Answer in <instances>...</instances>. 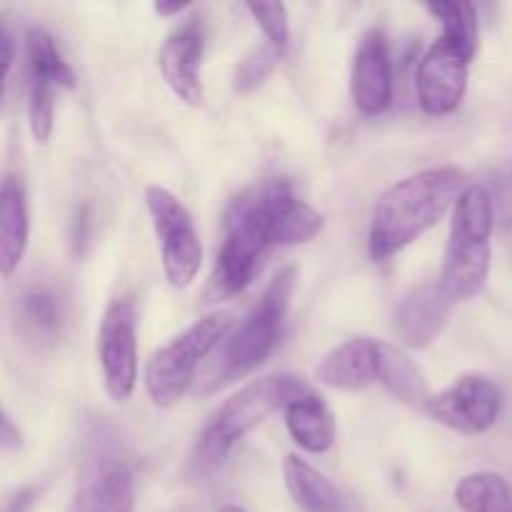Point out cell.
I'll return each instance as SVG.
<instances>
[{
	"mask_svg": "<svg viewBox=\"0 0 512 512\" xmlns=\"http://www.w3.org/2000/svg\"><path fill=\"white\" fill-rule=\"evenodd\" d=\"M323 223V215L298 198L285 180L245 190L225 215V235L213 270L215 293L235 295L245 290L275 245L308 243L323 230Z\"/></svg>",
	"mask_w": 512,
	"mask_h": 512,
	"instance_id": "cell-1",
	"label": "cell"
},
{
	"mask_svg": "<svg viewBox=\"0 0 512 512\" xmlns=\"http://www.w3.org/2000/svg\"><path fill=\"white\" fill-rule=\"evenodd\" d=\"M468 173L455 165L428 168L385 190L370 218L368 253L385 263L440 223L468 190Z\"/></svg>",
	"mask_w": 512,
	"mask_h": 512,
	"instance_id": "cell-2",
	"label": "cell"
},
{
	"mask_svg": "<svg viewBox=\"0 0 512 512\" xmlns=\"http://www.w3.org/2000/svg\"><path fill=\"white\" fill-rule=\"evenodd\" d=\"M310 388L295 375H268L248 383L210 413L190 453L188 470L208 475L225 463L235 445L280 408L308 395Z\"/></svg>",
	"mask_w": 512,
	"mask_h": 512,
	"instance_id": "cell-3",
	"label": "cell"
},
{
	"mask_svg": "<svg viewBox=\"0 0 512 512\" xmlns=\"http://www.w3.org/2000/svg\"><path fill=\"white\" fill-rule=\"evenodd\" d=\"M295 280H298L295 268H283L270 280L265 293L260 295L253 310L245 315L243 323L218 345L213 360H208L205 368L200 370V385L205 390H218L233 380L243 378V375L253 373L273 355L280 338H283Z\"/></svg>",
	"mask_w": 512,
	"mask_h": 512,
	"instance_id": "cell-4",
	"label": "cell"
},
{
	"mask_svg": "<svg viewBox=\"0 0 512 512\" xmlns=\"http://www.w3.org/2000/svg\"><path fill=\"white\" fill-rule=\"evenodd\" d=\"M495 230V203L483 185H470L453 210L448 248H445L440 290L450 303H465L483 293L490 275Z\"/></svg>",
	"mask_w": 512,
	"mask_h": 512,
	"instance_id": "cell-5",
	"label": "cell"
},
{
	"mask_svg": "<svg viewBox=\"0 0 512 512\" xmlns=\"http://www.w3.org/2000/svg\"><path fill=\"white\" fill-rule=\"evenodd\" d=\"M233 323L235 318L230 310H215V313L195 320L168 345L155 350L153 358L145 365V390H148L153 405L170 408L183 400L190 385L198 380L205 358L213 355L218 345L228 338Z\"/></svg>",
	"mask_w": 512,
	"mask_h": 512,
	"instance_id": "cell-6",
	"label": "cell"
},
{
	"mask_svg": "<svg viewBox=\"0 0 512 512\" xmlns=\"http://www.w3.org/2000/svg\"><path fill=\"white\" fill-rule=\"evenodd\" d=\"M145 205L158 235L165 280L175 290L190 288L203 265V243L193 213L178 195L160 185L145 188Z\"/></svg>",
	"mask_w": 512,
	"mask_h": 512,
	"instance_id": "cell-7",
	"label": "cell"
},
{
	"mask_svg": "<svg viewBox=\"0 0 512 512\" xmlns=\"http://www.w3.org/2000/svg\"><path fill=\"white\" fill-rule=\"evenodd\" d=\"M98 360L105 393L115 403H128L138 385V310L128 295L115 298L100 318Z\"/></svg>",
	"mask_w": 512,
	"mask_h": 512,
	"instance_id": "cell-8",
	"label": "cell"
},
{
	"mask_svg": "<svg viewBox=\"0 0 512 512\" xmlns=\"http://www.w3.org/2000/svg\"><path fill=\"white\" fill-rule=\"evenodd\" d=\"M503 393L485 375H463L450 388L430 395L425 413L435 423L463 435H483L498 420Z\"/></svg>",
	"mask_w": 512,
	"mask_h": 512,
	"instance_id": "cell-9",
	"label": "cell"
},
{
	"mask_svg": "<svg viewBox=\"0 0 512 512\" xmlns=\"http://www.w3.org/2000/svg\"><path fill=\"white\" fill-rule=\"evenodd\" d=\"M468 65L470 60L448 40H435L415 73L420 108L428 115L455 113L468 90Z\"/></svg>",
	"mask_w": 512,
	"mask_h": 512,
	"instance_id": "cell-10",
	"label": "cell"
},
{
	"mask_svg": "<svg viewBox=\"0 0 512 512\" xmlns=\"http://www.w3.org/2000/svg\"><path fill=\"white\" fill-rule=\"evenodd\" d=\"M205 53V30L200 15L183 20L165 38L158 53V68L168 88L188 105H203L205 90L200 80V65Z\"/></svg>",
	"mask_w": 512,
	"mask_h": 512,
	"instance_id": "cell-11",
	"label": "cell"
},
{
	"mask_svg": "<svg viewBox=\"0 0 512 512\" xmlns=\"http://www.w3.org/2000/svg\"><path fill=\"white\" fill-rule=\"evenodd\" d=\"M350 95L363 115H380L393 103V60L380 30H368L355 48Z\"/></svg>",
	"mask_w": 512,
	"mask_h": 512,
	"instance_id": "cell-12",
	"label": "cell"
},
{
	"mask_svg": "<svg viewBox=\"0 0 512 512\" xmlns=\"http://www.w3.org/2000/svg\"><path fill=\"white\" fill-rule=\"evenodd\" d=\"M450 308L453 303L445 298L438 283L415 288L413 293L405 295V300L395 310V333H398L400 343L415 350L433 345V340L448 325Z\"/></svg>",
	"mask_w": 512,
	"mask_h": 512,
	"instance_id": "cell-13",
	"label": "cell"
},
{
	"mask_svg": "<svg viewBox=\"0 0 512 512\" xmlns=\"http://www.w3.org/2000/svg\"><path fill=\"white\" fill-rule=\"evenodd\" d=\"M378 343L373 338H353L320 360L315 378L333 390L358 393L378 383Z\"/></svg>",
	"mask_w": 512,
	"mask_h": 512,
	"instance_id": "cell-14",
	"label": "cell"
},
{
	"mask_svg": "<svg viewBox=\"0 0 512 512\" xmlns=\"http://www.w3.org/2000/svg\"><path fill=\"white\" fill-rule=\"evenodd\" d=\"M28 238V195H25L20 178L8 173L3 178V188H0V273L5 278H10L23 263Z\"/></svg>",
	"mask_w": 512,
	"mask_h": 512,
	"instance_id": "cell-15",
	"label": "cell"
},
{
	"mask_svg": "<svg viewBox=\"0 0 512 512\" xmlns=\"http://www.w3.org/2000/svg\"><path fill=\"white\" fill-rule=\"evenodd\" d=\"M285 425H288V433L295 445L313 455L333 448L335 435H338L333 410L315 393L303 395L285 408Z\"/></svg>",
	"mask_w": 512,
	"mask_h": 512,
	"instance_id": "cell-16",
	"label": "cell"
},
{
	"mask_svg": "<svg viewBox=\"0 0 512 512\" xmlns=\"http://www.w3.org/2000/svg\"><path fill=\"white\" fill-rule=\"evenodd\" d=\"M133 473L123 465L103 470L75 493L68 512H133Z\"/></svg>",
	"mask_w": 512,
	"mask_h": 512,
	"instance_id": "cell-17",
	"label": "cell"
},
{
	"mask_svg": "<svg viewBox=\"0 0 512 512\" xmlns=\"http://www.w3.org/2000/svg\"><path fill=\"white\" fill-rule=\"evenodd\" d=\"M283 475L290 498L305 512H340V508H343L338 488L320 470H315L313 465L305 463L298 455L285 458Z\"/></svg>",
	"mask_w": 512,
	"mask_h": 512,
	"instance_id": "cell-18",
	"label": "cell"
},
{
	"mask_svg": "<svg viewBox=\"0 0 512 512\" xmlns=\"http://www.w3.org/2000/svg\"><path fill=\"white\" fill-rule=\"evenodd\" d=\"M378 383L408 405H428L430 390L418 365L390 343H378Z\"/></svg>",
	"mask_w": 512,
	"mask_h": 512,
	"instance_id": "cell-19",
	"label": "cell"
},
{
	"mask_svg": "<svg viewBox=\"0 0 512 512\" xmlns=\"http://www.w3.org/2000/svg\"><path fill=\"white\" fill-rule=\"evenodd\" d=\"M453 498L463 512H512L508 480L493 470H480L460 478Z\"/></svg>",
	"mask_w": 512,
	"mask_h": 512,
	"instance_id": "cell-20",
	"label": "cell"
},
{
	"mask_svg": "<svg viewBox=\"0 0 512 512\" xmlns=\"http://www.w3.org/2000/svg\"><path fill=\"white\" fill-rule=\"evenodd\" d=\"M20 325L33 340H53L63 328V303L58 293L45 285L25 290L20 298Z\"/></svg>",
	"mask_w": 512,
	"mask_h": 512,
	"instance_id": "cell-21",
	"label": "cell"
},
{
	"mask_svg": "<svg viewBox=\"0 0 512 512\" xmlns=\"http://www.w3.org/2000/svg\"><path fill=\"white\" fill-rule=\"evenodd\" d=\"M425 10L435 20H440L443 40H448L455 50L473 60L478 53V10H475V5L440 0V3H428Z\"/></svg>",
	"mask_w": 512,
	"mask_h": 512,
	"instance_id": "cell-22",
	"label": "cell"
},
{
	"mask_svg": "<svg viewBox=\"0 0 512 512\" xmlns=\"http://www.w3.org/2000/svg\"><path fill=\"white\" fill-rule=\"evenodd\" d=\"M25 58H28V73L43 75V78L53 80L58 88H75L73 68L60 55L55 38L45 28L35 25V28L28 30V35H25Z\"/></svg>",
	"mask_w": 512,
	"mask_h": 512,
	"instance_id": "cell-23",
	"label": "cell"
},
{
	"mask_svg": "<svg viewBox=\"0 0 512 512\" xmlns=\"http://www.w3.org/2000/svg\"><path fill=\"white\" fill-rule=\"evenodd\" d=\"M55 90H58V85L53 80L28 73V118L33 138L38 143H48L50 133H53Z\"/></svg>",
	"mask_w": 512,
	"mask_h": 512,
	"instance_id": "cell-24",
	"label": "cell"
},
{
	"mask_svg": "<svg viewBox=\"0 0 512 512\" xmlns=\"http://www.w3.org/2000/svg\"><path fill=\"white\" fill-rule=\"evenodd\" d=\"M280 55H283V50H278L275 45H270V43L265 45V48L253 50V53H250L248 58L240 60L238 68H235L233 88L238 90V93H250L253 88H258V85L263 83L270 73H273V68L278 65Z\"/></svg>",
	"mask_w": 512,
	"mask_h": 512,
	"instance_id": "cell-25",
	"label": "cell"
},
{
	"mask_svg": "<svg viewBox=\"0 0 512 512\" xmlns=\"http://www.w3.org/2000/svg\"><path fill=\"white\" fill-rule=\"evenodd\" d=\"M250 15L265 33L270 45L285 50L290 43V18L285 3H248Z\"/></svg>",
	"mask_w": 512,
	"mask_h": 512,
	"instance_id": "cell-26",
	"label": "cell"
},
{
	"mask_svg": "<svg viewBox=\"0 0 512 512\" xmlns=\"http://www.w3.org/2000/svg\"><path fill=\"white\" fill-rule=\"evenodd\" d=\"M0 445H3V450H13V448H20L23 445V435H20V430L13 425V418H10L8 413L3 415V430H0Z\"/></svg>",
	"mask_w": 512,
	"mask_h": 512,
	"instance_id": "cell-27",
	"label": "cell"
},
{
	"mask_svg": "<svg viewBox=\"0 0 512 512\" xmlns=\"http://www.w3.org/2000/svg\"><path fill=\"white\" fill-rule=\"evenodd\" d=\"M503 203H500V220H503V228L510 230L512 228V163L508 170V178H505L503 185Z\"/></svg>",
	"mask_w": 512,
	"mask_h": 512,
	"instance_id": "cell-28",
	"label": "cell"
},
{
	"mask_svg": "<svg viewBox=\"0 0 512 512\" xmlns=\"http://www.w3.org/2000/svg\"><path fill=\"white\" fill-rule=\"evenodd\" d=\"M0 45H3V73L5 78H8L15 60V48H13V35H10V30L5 28V25H0Z\"/></svg>",
	"mask_w": 512,
	"mask_h": 512,
	"instance_id": "cell-29",
	"label": "cell"
},
{
	"mask_svg": "<svg viewBox=\"0 0 512 512\" xmlns=\"http://www.w3.org/2000/svg\"><path fill=\"white\" fill-rule=\"evenodd\" d=\"M33 498H35V488L20 490V493L15 495L13 500H10L8 510H5V512H28L30 505H33Z\"/></svg>",
	"mask_w": 512,
	"mask_h": 512,
	"instance_id": "cell-30",
	"label": "cell"
},
{
	"mask_svg": "<svg viewBox=\"0 0 512 512\" xmlns=\"http://www.w3.org/2000/svg\"><path fill=\"white\" fill-rule=\"evenodd\" d=\"M188 8V3H155V13L163 15V18H168V15H175V13H183V10Z\"/></svg>",
	"mask_w": 512,
	"mask_h": 512,
	"instance_id": "cell-31",
	"label": "cell"
},
{
	"mask_svg": "<svg viewBox=\"0 0 512 512\" xmlns=\"http://www.w3.org/2000/svg\"><path fill=\"white\" fill-rule=\"evenodd\" d=\"M220 512H245V510L238 508V505H225V508H220Z\"/></svg>",
	"mask_w": 512,
	"mask_h": 512,
	"instance_id": "cell-32",
	"label": "cell"
}]
</instances>
